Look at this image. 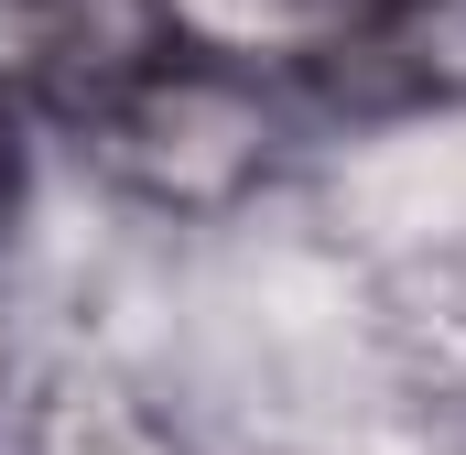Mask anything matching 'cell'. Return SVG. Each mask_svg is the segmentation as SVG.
Masks as SVG:
<instances>
[{
    "label": "cell",
    "mask_w": 466,
    "mask_h": 455,
    "mask_svg": "<svg viewBox=\"0 0 466 455\" xmlns=\"http://www.w3.org/2000/svg\"><path fill=\"white\" fill-rule=\"evenodd\" d=\"M315 98L348 119H401L466 98V0H337L304 44Z\"/></svg>",
    "instance_id": "obj_2"
},
{
    "label": "cell",
    "mask_w": 466,
    "mask_h": 455,
    "mask_svg": "<svg viewBox=\"0 0 466 455\" xmlns=\"http://www.w3.org/2000/svg\"><path fill=\"white\" fill-rule=\"evenodd\" d=\"M11 196H22V141H11V87H0V217H11Z\"/></svg>",
    "instance_id": "obj_4"
},
{
    "label": "cell",
    "mask_w": 466,
    "mask_h": 455,
    "mask_svg": "<svg viewBox=\"0 0 466 455\" xmlns=\"http://www.w3.org/2000/svg\"><path fill=\"white\" fill-rule=\"evenodd\" d=\"M87 141L141 207H174V217H207L238 207L260 174H271V98L238 76L228 55H196V44H163L109 109H87Z\"/></svg>",
    "instance_id": "obj_1"
},
{
    "label": "cell",
    "mask_w": 466,
    "mask_h": 455,
    "mask_svg": "<svg viewBox=\"0 0 466 455\" xmlns=\"http://www.w3.org/2000/svg\"><path fill=\"white\" fill-rule=\"evenodd\" d=\"M163 0H0V87L87 119L163 55Z\"/></svg>",
    "instance_id": "obj_3"
}]
</instances>
